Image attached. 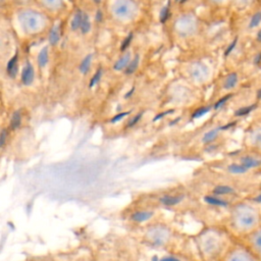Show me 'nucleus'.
Returning a JSON list of instances; mask_svg holds the SVG:
<instances>
[{
    "label": "nucleus",
    "mask_w": 261,
    "mask_h": 261,
    "mask_svg": "<svg viewBox=\"0 0 261 261\" xmlns=\"http://www.w3.org/2000/svg\"><path fill=\"white\" fill-rule=\"evenodd\" d=\"M261 226V208L253 201H241L231 206L227 218V231L241 241Z\"/></svg>",
    "instance_id": "nucleus-1"
},
{
    "label": "nucleus",
    "mask_w": 261,
    "mask_h": 261,
    "mask_svg": "<svg viewBox=\"0 0 261 261\" xmlns=\"http://www.w3.org/2000/svg\"><path fill=\"white\" fill-rule=\"evenodd\" d=\"M234 241L226 228L204 229L195 240L199 261H219Z\"/></svg>",
    "instance_id": "nucleus-2"
},
{
    "label": "nucleus",
    "mask_w": 261,
    "mask_h": 261,
    "mask_svg": "<svg viewBox=\"0 0 261 261\" xmlns=\"http://www.w3.org/2000/svg\"><path fill=\"white\" fill-rule=\"evenodd\" d=\"M171 239V231L166 226L160 224L151 225L144 234V242L157 249H165L169 247Z\"/></svg>",
    "instance_id": "nucleus-3"
},
{
    "label": "nucleus",
    "mask_w": 261,
    "mask_h": 261,
    "mask_svg": "<svg viewBox=\"0 0 261 261\" xmlns=\"http://www.w3.org/2000/svg\"><path fill=\"white\" fill-rule=\"evenodd\" d=\"M219 261H258L251 251L241 242L234 241Z\"/></svg>",
    "instance_id": "nucleus-4"
},
{
    "label": "nucleus",
    "mask_w": 261,
    "mask_h": 261,
    "mask_svg": "<svg viewBox=\"0 0 261 261\" xmlns=\"http://www.w3.org/2000/svg\"><path fill=\"white\" fill-rule=\"evenodd\" d=\"M245 143L248 150L261 153V123L253 121L246 132Z\"/></svg>",
    "instance_id": "nucleus-5"
},
{
    "label": "nucleus",
    "mask_w": 261,
    "mask_h": 261,
    "mask_svg": "<svg viewBox=\"0 0 261 261\" xmlns=\"http://www.w3.org/2000/svg\"><path fill=\"white\" fill-rule=\"evenodd\" d=\"M258 261H261V226L241 240Z\"/></svg>",
    "instance_id": "nucleus-6"
},
{
    "label": "nucleus",
    "mask_w": 261,
    "mask_h": 261,
    "mask_svg": "<svg viewBox=\"0 0 261 261\" xmlns=\"http://www.w3.org/2000/svg\"><path fill=\"white\" fill-rule=\"evenodd\" d=\"M19 20L28 32H35L40 29V15L32 10L23 11L19 14Z\"/></svg>",
    "instance_id": "nucleus-7"
},
{
    "label": "nucleus",
    "mask_w": 261,
    "mask_h": 261,
    "mask_svg": "<svg viewBox=\"0 0 261 261\" xmlns=\"http://www.w3.org/2000/svg\"><path fill=\"white\" fill-rule=\"evenodd\" d=\"M136 10V6L130 1H117L113 5V13L119 18L130 17Z\"/></svg>",
    "instance_id": "nucleus-8"
},
{
    "label": "nucleus",
    "mask_w": 261,
    "mask_h": 261,
    "mask_svg": "<svg viewBox=\"0 0 261 261\" xmlns=\"http://www.w3.org/2000/svg\"><path fill=\"white\" fill-rule=\"evenodd\" d=\"M153 216H154V211H152V210H139V211H135L134 213H132L130 219L134 222L143 223V222L150 220Z\"/></svg>",
    "instance_id": "nucleus-9"
},
{
    "label": "nucleus",
    "mask_w": 261,
    "mask_h": 261,
    "mask_svg": "<svg viewBox=\"0 0 261 261\" xmlns=\"http://www.w3.org/2000/svg\"><path fill=\"white\" fill-rule=\"evenodd\" d=\"M34 77H35V71H34V67L33 65L28 61L22 69L21 72V83L24 86H30L32 85V83L34 82Z\"/></svg>",
    "instance_id": "nucleus-10"
},
{
    "label": "nucleus",
    "mask_w": 261,
    "mask_h": 261,
    "mask_svg": "<svg viewBox=\"0 0 261 261\" xmlns=\"http://www.w3.org/2000/svg\"><path fill=\"white\" fill-rule=\"evenodd\" d=\"M18 71V53L17 51L15 54L10 58V60L7 62L6 65V72L10 77H15L16 73Z\"/></svg>",
    "instance_id": "nucleus-11"
},
{
    "label": "nucleus",
    "mask_w": 261,
    "mask_h": 261,
    "mask_svg": "<svg viewBox=\"0 0 261 261\" xmlns=\"http://www.w3.org/2000/svg\"><path fill=\"white\" fill-rule=\"evenodd\" d=\"M239 83V74L237 72H230L223 82V89L231 90L233 89Z\"/></svg>",
    "instance_id": "nucleus-12"
},
{
    "label": "nucleus",
    "mask_w": 261,
    "mask_h": 261,
    "mask_svg": "<svg viewBox=\"0 0 261 261\" xmlns=\"http://www.w3.org/2000/svg\"><path fill=\"white\" fill-rule=\"evenodd\" d=\"M184 199V196H170V195H164L160 198V203L165 206H173L181 202Z\"/></svg>",
    "instance_id": "nucleus-13"
},
{
    "label": "nucleus",
    "mask_w": 261,
    "mask_h": 261,
    "mask_svg": "<svg viewBox=\"0 0 261 261\" xmlns=\"http://www.w3.org/2000/svg\"><path fill=\"white\" fill-rule=\"evenodd\" d=\"M84 14L85 13L81 9L76 10V12L74 13V15L72 17L71 23H70V28H71L72 31H76V30L81 29L82 21H83V18H84Z\"/></svg>",
    "instance_id": "nucleus-14"
},
{
    "label": "nucleus",
    "mask_w": 261,
    "mask_h": 261,
    "mask_svg": "<svg viewBox=\"0 0 261 261\" xmlns=\"http://www.w3.org/2000/svg\"><path fill=\"white\" fill-rule=\"evenodd\" d=\"M129 57H130V53L129 52H126L125 54H123L113 65V68L115 70H121L123 68H126L127 65L129 64L128 61H129Z\"/></svg>",
    "instance_id": "nucleus-15"
},
{
    "label": "nucleus",
    "mask_w": 261,
    "mask_h": 261,
    "mask_svg": "<svg viewBox=\"0 0 261 261\" xmlns=\"http://www.w3.org/2000/svg\"><path fill=\"white\" fill-rule=\"evenodd\" d=\"M60 40V25H54L49 33V43L52 46L57 45Z\"/></svg>",
    "instance_id": "nucleus-16"
},
{
    "label": "nucleus",
    "mask_w": 261,
    "mask_h": 261,
    "mask_svg": "<svg viewBox=\"0 0 261 261\" xmlns=\"http://www.w3.org/2000/svg\"><path fill=\"white\" fill-rule=\"evenodd\" d=\"M204 201L210 205H214V206H221V207H227L229 205L228 202L222 200V199H219L217 197H214V196H206L204 197Z\"/></svg>",
    "instance_id": "nucleus-17"
},
{
    "label": "nucleus",
    "mask_w": 261,
    "mask_h": 261,
    "mask_svg": "<svg viewBox=\"0 0 261 261\" xmlns=\"http://www.w3.org/2000/svg\"><path fill=\"white\" fill-rule=\"evenodd\" d=\"M48 57H49V55H48V47L45 46L39 52V55H38V65L40 67H44L48 63V59H49Z\"/></svg>",
    "instance_id": "nucleus-18"
},
{
    "label": "nucleus",
    "mask_w": 261,
    "mask_h": 261,
    "mask_svg": "<svg viewBox=\"0 0 261 261\" xmlns=\"http://www.w3.org/2000/svg\"><path fill=\"white\" fill-rule=\"evenodd\" d=\"M227 170L230 173H233V174H244V173H247L248 171H251V170L245 168L244 166H242L239 163H231V164H229L227 166Z\"/></svg>",
    "instance_id": "nucleus-19"
},
{
    "label": "nucleus",
    "mask_w": 261,
    "mask_h": 261,
    "mask_svg": "<svg viewBox=\"0 0 261 261\" xmlns=\"http://www.w3.org/2000/svg\"><path fill=\"white\" fill-rule=\"evenodd\" d=\"M220 129H222V126H219V127H216V128H213V129L209 130V132H207V133L204 135V137H203V139H202V142H203L204 144H208V143L212 142V141L217 137V135H218V133H219Z\"/></svg>",
    "instance_id": "nucleus-20"
},
{
    "label": "nucleus",
    "mask_w": 261,
    "mask_h": 261,
    "mask_svg": "<svg viewBox=\"0 0 261 261\" xmlns=\"http://www.w3.org/2000/svg\"><path fill=\"white\" fill-rule=\"evenodd\" d=\"M92 63V54H88L80 64V70L83 74H87Z\"/></svg>",
    "instance_id": "nucleus-21"
},
{
    "label": "nucleus",
    "mask_w": 261,
    "mask_h": 261,
    "mask_svg": "<svg viewBox=\"0 0 261 261\" xmlns=\"http://www.w3.org/2000/svg\"><path fill=\"white\" fill-rule=\"evenodd\" d=\"M21 123V115H20V112L19 111H14L12 116H11V119H10V128L11 129H16L19 127Z\"/></svg>",
    "instance_id": "nucleus-22"
},
{
    "label": "nucleus",
    "mask_w": 261,
    "mask_h": 261,
    "mask_svg": "<svg viewBox=\"0 0 261 261\" xmlns=\"http://www.w3.org/2000/svg\"><path fill=\"white\" fill-rule=\"evenodd\" d=\"M232 193H234V190L229 186H217L213 189V194L215 195H227Z\"/></svg>",
    "instance_id": "nucleus-23"
},
{
    "label": "nucleus",
    "mask_w": 261,
    "mask_h": 261,
    "mask_svg": "<svg viewBox=\"0 0 261 261\" xmlns=\"http://www.w3.org/2000/svg\"><path fill=\"white\" fill-rule=\"evenodd\" d=\"M139 60H140V56H139V54H137L134 57V59L129 62L127 67L125 68V74H132L136 71V69L138 68V65H139Z\"/></svg>",
    "instance_id": "nucleus-24"
},
{
    "label": "nucleus",
    "mask_w": 261,
    "mask_h": 261,
    "mask_svg": "<svg viewBox=\"0 0 261 261\" xmlns=\"http://www.w3.org/2000/svg\"><path fill=\"white\" fill-rule=\"evenodd\" d=\"M169 16V2L162 7V9L160 10V14H159V19H160V22L161 23H164L167 18Z\"/></svg>",
    "instance_id": "nucleus-25"
},
{
    "label": "nucleus",
    "mask_w": 261,
    "mask_h": 261,
    "mask_svg": "<svg viewBox=\"0 0 261 261\" xmlns=\"http://www.w3.org/2000/svg\"><path fill=\"white\" fill-rule=\"evenodd\" d=\"M91 29V22L89 20V16L88 14H84V18L82 21V25H81V31L83 34H87Z\"/></svg>",
    "instance_id": "nucleus-26"
},
{
    "label": "nucleus",
    "mask_w": 261,
    "mask_h": 261,
    "mask_svg": "<svg viewBox=\"0 0 261 261\" xmlns=\"http://www.w3.org/2000/svg\"><path fill=\"white\" fill-rule=\"evenodd\" d=\"M101 76H102V68H99V69L95 72V74L93 75V77L91 79L90 84H89V88H93L95 85H97L98 82L100 81Z\"/></svg>",
    "instance_id": "nucleus-27"
},
{
    "label": "nucleus",
    "mask_w": 261,
    "mask_h": 261,
    "mask_svg": "<svg viewBox=\"0 0 261 261\" xmlns=\"http://www.w3.org/2000/svg\"><path fill=\"white\" fill-rule=\"evenodd\" d=\"M209 110H210V107H209V106L201 107V108H199V109H197L196 111H194V112H193L192 117H193V118H199V117L203 116L204 114H206Z\"/></svg>",
    "instance_id": "nucleus-28"
},
{
    "label": "nucleus",
    "mask_w": 261,
    "mask_h": 261,
    "mask_svg": "<svg viewBox=\"0 0 261 261\" xmlns=\"http://www.w3.org/2000/svg\"><path fill=\"white\" fill-rule=\"evenodd\" d=\"M132 40H133V33L128 34V36H127V37L122 41L121 46H120V51H124V50L128 47V45L130 44Z\"/></svg>",
    "instance_id": "nucleus-29"
},
{
    "label": "nucleus",
    "mask_w": 261,
    "mask_h": 261,
    "mask_svg": "<svg viewBox=\"0 0 261 261\" xmlns=\"http://www.w3.org/2000/svg\"><path fill=\"white\" fill-rule=\"evenodd\" d=\"M8 139V132L6 128H3L1 130V134H0V147L3 148L4 145H5V142L6 140Z\"/></svg>",
    "instance_id": "nucleus-30"
},
{
    "label": "nucleus",
    "mask_w": 261,
    "mask_h": 261,
    "mask_svg": "<svg viewBox=\"0 0 261 261\" xmlns=\"http://www.w3.org/2000/svg\"><path fill=\"white\" fill-rule=\"evenodd\" d=\"M130 113V111H125V112H120V113H118V114H116V115H114L112 118H111V120H110V122L111 123H114V122H117L118 120H120V119H122L123 117H125L126 115H128Z\"/></svg>",
    "instance_id": "nucleus-31"
},
{
    "label": "nucleus",
    "mask_w": 261,
    "mask_h": 261,
    "mask_svg": "<svg viewBox=\"0 0 261 261\" xmlns=\"http://www.w3.org/2000/svg\"><path fill=\"white\" fill-rule=\"evenodd\" d=\"M142 116H143V112H141V113H139V114L135 115V116H134L129 121H128L127 126H128V127H130V126H134L135 124H137V123L140 121V119L142 118Z\"/></svg>",
    "instance_id": "nucleus-32"
},
{
    "label": "nucleus",
    "mask_w": 261,
    "mask_h": 261,
    "mask_svg": "<svg viewBox=\"0 0 261 261\" xmlns=\"http://www.w3.org/2000/svg\"><path fill=\"white\" fill-rule=\"evenodd\" d=\"M231 96H232V94H227V95H225L224 97H222L220 100H218V101L215 103L214 108H215V109H218V108H219L223 103H225Z\"/></svg>",
    "instance_id": "nucleus-33"
},
{
    "label": "nucleus",
    "mask_w": 261,
    "mask_h": 261,
    "mask_svg": "<svg viewBox=\"0 0 261 261\" xmlns=\"http://www.w3.org/2000/svg\"><path fill=\"white\" fill-rule=\"evenodd\" d=\"M173 112H174L173 109H169V110H166V111H164V112H160V113H158V114L153 118V121H157V120H159L160 118L164 117L165 115H167V114H169V113H173Z\"/></svg>",
    "instance_id": "nucleus-34"
},
{
    "label": "nucleus",
    "mask_w": 261,
    "mask_h": 261,
    "mask_svg": "<svg viewBox=\"0 0 261 261\" xmlns=\"http://www.w3.org/2000/svg\"><path fill=\"white\" fill-rule=\"evenodd\" d=\"M252 201H253L254 203H256L258 206H261V193L258 194V195H256V196H254Z\"/></svg>",
    "instance_id": "nucleus-35"
},
{
    "label": "nucleus",
    "mask_w": 261,
    "mask_h": 261,
    "mask_svg": "<svg viewBox=\"0 0 261 261\" xmlns=\"http://www.w3.org/2000/svg\"><path fill=\"white\" fill-rule=\"evenodd\" d=\"M102 11L100 10V9H98L97 10V12H96V16H95V19H96V21H98V22H100L101 20H102Z\"/></svg>",
    "instance_id": "nucleus-36"
},
{
    "label": "nucleus",
    "mask_w": 261,
    "mask_h": 261,
    "mask_svg": "<svg viewBox=\"0 0 261 261\" xmlns=\"http://www.w3.org/2000/svg\"><path fill=\"white\" fill-rule=\"evenodd\" d=\"M255 117H256V120H255V121H257V122L261 123V106H260V107H259V109L257 110V113H256Z\"/></svg>",
    "instance_id": "nucleus-37"
},
{
    "label": "nucleus",
    "mask_w": 261,
    "mask_h": 261,
    "mask_svg": "<svg viewBox=\"0 0 261 261\" xmlns=\"http://www.w3.org/2000/svg\"><path fill=\"white\" fill-rule=\"evenodd\" d=\"M134 91H135V88H134V87H133V88H132V89H130V90H129V91H128V92H127V93H126V94H125V96H124V98H125V99H128V98H129V97H130V96H132V95H133V93H134Z\"/></svg>",
    "instance_id": "nucleus-38"
},
{
    "label": "nucleus",
    "mask_w": 261,
    "mask_h": 261,
    "mask_svg": "<svg viewBox=\"0 0 261 261\" xmlns=\"http://www.w3.org/2000/svg\"><path fill=\"white\" fill-rule=\"evenodd\" d=\"M179 119H180V117H178V118H176V119H175V120H172V121H171V122H170V125H171V124H174V123H175V122H176V121H178V120H179Z\"/></svg>",
    "instance_id": "nucleus-39"
}]
</instances>
